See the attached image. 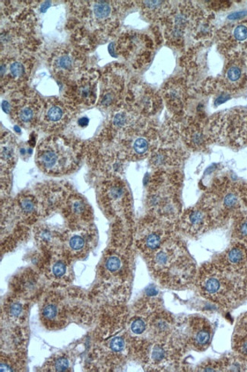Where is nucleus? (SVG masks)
<instances>
[{"label": "nucleus", "instance_id": "4468645a", "mask_svg": "<svg viewBox=\"0 0 247 372\" xmlns=\"http://www.w3.org/2000/svg\"><path fill=\"white\" fill-rule=\"evenodd\" d=\"M213 336L212 326L206 319L190 317L186 322V341L194 351L203 352L210 344Z\"/></svg>", "mask_w": 247, "mask_h": 372}, {"label": "nucleus", "instance_id": "6ab92c4d", "mask_svg": "<svg viewBox=\"0 0 247 372\" xmlns=\"http://www.w3.org/2000/svg\"><path fill=\"white\" fill-rule=\"evenodd\" d=\"M42 207L37 193L23 192L16 199V212L25 221H34L42 212Z\"/></svg>", "mask_w": 247, "mask_h": 372}, {"label": "nucleus", "instance_id": "473e14b6", "mask_svg": "<svg viewBox=\"0 0 247 372\" xmlns=\"http://www.w3.org/2000/svg\"><path fill=\"white\" fill-rule=\"evenodd\" d=\"M243 76V71L241 66L233 64L230 66L226 72V78L229 83H237Z\"/></svg>", "mask_w": 247, "mask_h": 372}, {"label": "nucleus", "instance_id": "7c9ffc66", "mask_svg": "<svg viewBox=\"0 0 247 372\" xmlns=\"http://www.w3.org/2000/svg\"><path fill=\"white\" fill-rule=\"evenodd\" d=\"M126 341L123 337L112 338L108 344L110 351L114 355H121L126 351Z\"/></svg>", "mask_w": 247, "mask_h": 372}, {"label": "nucleus", "instance_id": "2eb2a0df", "mask_svg": "<svg viewBox=\"0 0 247 372\" xmlns=\"http://www.w3.org/2000/svg\"><path fill=\"white\" fill-rule=\"evenodd\" d=\"M81 61L77 52L59 50L53 55L51 68L57 76L63 78L72 77L80 68Z\"/></svg>", "mask_w": 247, "mask_h": 372}, {"label": "nucleus", "instance_id": "b1692460", "mask_svg": "<svg viewBox=\"0 0 247 372\" xmlns=\"http://www.w3.org/2000/svg\"><path fill=\"white\" fill-rule=\"evenodd\" d=\"M148 327L155 340H168L172 329V321L166 315H154L148 321Z\"/></svg>", "mask_w": 247, "mask_h": 372}, {"label": "nucleus", "instance_id": "6e6552de", "mask_svg": "<svg viewBox=\"0 0 247 372\" xmlns=\"http://www.w3.org/2000/svg\"><path fill=\"white\" fill-rule=\"evenodd\" d=\"M130 257L124 250L114 249L104 256L101 272L109 284H113L118 292L126 290L130 274Z\"/></svg>", "mask_w": 247, "mask_h": 372}, {"label": "nucleus", "instance_id": "bb28decb", "mask_svg": "<svg viewBox=\"0 0 247 372\" xmlns=\"http://www.w3.org/2000/svg\"><path fill=\"white\" fill-rule=\"evenodd\" d=\"M233 346L239 356L247 360V321L244 317L239 321L237 326Z\"/></svg>", "mask_w": 247, "mask_h": 372}, {"label": "nucleus", "instance_id": "2f4dec72", "mask_svg": "<svg viewBox=\"0 0 247 372\" xmlns=\"http://www.w3.org/2000/svg\"><path fill=\"white\" fill-rule=\"evenodd\" d=\"M70 367V362L67 357L65 356H59L57 357L53 360V362L51 363L52 371H66Z\"/></svg>", "mask_w": 247, "mask_h": 372}, {"label": "nucleus", "instance_id": "dca6fc26", "mask_svg": "<svg viewBox=\"0 0 247 372\" xmlns=\"http://www.w3.org/2000/svg\"><path fill=\"white\" fill-rule=\"evenodd\" d=\"M27 71L21 59H4L1 64L2 88L12 89L23 83L27 77Z\"/></svg>", "mask_w": 247, "mask_h": 372}, {"label": "nucleus", "instance_id": "7ed1b4c3", "mask_svg": "<svg viewBox=\"0 0 247 372\" xmlns=\"http://www.w3.org/2000/svg\"><path fill=\"white\" fill-rule=\"evenodd\" d=\"M80 149L63 137H50L37 147L36 162L42 172L52 176L69 174L78 167Z\"/></svg>", "mask_w": 247, "mask_h": 372}, {"label": "nucleus", "instance_id": "c9c22d12", "mask_svg": "<svg viewBox=\"0 0 247 372\" xmlns=\"http://www.w3.org/2000/svg\"><path fill=\"white\" fill-rule=\"evenodd\" d=\"M246 14V12H236V13L232 14L231 16L229 17V19L232 20L238 19L239 18L243 17L244 15Z\"/></svg>", "mask_w": 247, "mask_h": 372}, {"label": "nucleus", "instance_id": "aec40b11", "mask_svg": "<svg viewBox=\"0 0 247 372\" xmlns=\"http://www.w3.org/2000/svg\"><path fill=\"white\" fill-rule=\"evenodd\" d=\"M87 14L91 25L95 28H106L114 19V6L110 2L89 3Z\"/></svg>", "mask_w": 247, "mask_h": 372}, {"label": "nucleus", "instance_id": "393cba45", "mask_svg": "<svg viewBox=\"0 0 247 372\" xmlns=\"http://www.w3.org/2000/svg\"><path fill=\"white\" fill-rule=\"evenodd\" d=\"M41 315L44 322L51 326H55L63 322L64 310L61 303L57 299H48L43 304Z\"/></svg>", "mask_w": 247, "mask_h": 372}, {"label": "nucleus", "instance_id": "9d476101", "mask_svg": "<svg viewBox=\"0 0 247 372\" xmlns=\"http://www.w3.org/2000/svg\"><path fill=\"white\" fill-rule=\"evenodd\" d=\"M42 108L41 101L36 95H24L13 100L10 113L19 125L30 129L39 124Z\"/></svg>", "mask_w": 247, "mask_h": 372}, {"label": "nucleus", "instance_id": "cd10ccee", "mask_svg": "<svg viewBox=\"0 0 247 372\" xmlns=\"http://www.w3.org/2000/svg\"><path fill=\"white\" fill-rule=\"evenodd\" d=\"M6 313L11 321L21 323L27 315V307L25 302L19 299H12L6 305Z\"/></svg>", "mask_w": 247, "mask_h": 372}, {"label": "nucleus", "instance_id": "ddd939ff", "mask_svg": "<svg viewBox=\"0 0 247 372\" xmlns=\"http://www.w3.org/2000/svg\"><path fill=\"white\" fill-rule=\"evenodd\" d=\"M213 223L210 212L201 204L190 207L182 214L181 227L186 234L196 236L206 232Z\"/></svg>", "mask_w": 247, "mask_h": 372}, {"label": "nucleus", "instance_id": "9b49d317", "mask_svg": "<svg viewBox=\"0 0 247 372\" xmlns=\"http://www.w3.org/2000/svg\"><path fill=\"white\" fill-rule=\"evenodd\" d=\"M71 109L62 101L48 100L43 106L39 124L40 128L48 132L62 130L71 119Z\"/></svg>", "mask_w": 247, "mask_h": 372}, {"label": "nucleus", "instance_id": "39448f33", "mask_svg": "<svg viewBox=\"0 0 247 372\" xmlns=\"http://www.w3.org/2000/svg\"><path fill=\"white\" fill-rule=\"evenodd\" d=\"M147 207L153 218L167 223L175 221L181 214L176 188L166 180L152 183L148 193Z\"/></svg>", "mask_w": 247, "mask_h": 372}, {"label": "nucleus", "instance_id": "a878e982", "mask_svg": "<svg viewBox=\"0 0 247 372\" xmlns=\"http://www.w3.org/2000/svg\"><path fill=\"white\" fill-rule=\"evenodd\" d=\"M59 236L48 225H39L34 229V239L41 248L51 249L57 243Z\"/></svg>", "mask_w": 247, "mask_h": 372}, {"label": "nucleus", "instance_id": "4c0bfd02", "mask_svg": "<svg viewBox=\"0 0 247 372\" xmlns=\"http://www.w3.org/2000/svg\"><path fill=\"white\" fill-rule=\"evenodd\" d=\"M245 319H246L247 321V315L246 316H244Z\"/></svg>", "mask_w": 247, "mask_h": 372}, {"label": "nucleus", "instance_id": "0eeeda50", "mask_svg": "<svg viewBox=\"0 0 247 372\" xmlns=\"http://www.w3.org/2000/svg\"><path fill=\"white\" fill-rule=\"evenodd\" d=\"M168 224L155 218L141 224L137 234V245L142 254L148 257L151 256L170 239Z\"/></svg>", "mask_w": 247, "mask_h": 372}, {"label": "nucleus", "instance_id": "412c9836", "mask_svg": "<svg viewBox=\"0 0 247 372\" xmlns=\"http://www.w3.org/2000/svg\"><path fill=\"white\" fill-rule=\"evenodd\" d=\"M151 146L152 138L139 132L126 141L124 152L132 159H141L150 151Z\"/></svg>", "mask_w": 247, "mask_h": 372}, {"label": "nucleus", "instance_id": "f257e3e1", "mask_svg": "<svg viewBox=\"0 0 247 372\" xmlns=\"http://www.w3.org/2000/svg\"><path fill=\"white\" fill-rule=\"evenodd\" d=\"M196 286L201 296L224 308L234 307L247 297V278L216 263L201 268Z\"/></svg>", "mask_w": 247, "mask_h": 372}, {"label": "nucleus", "instance_id": "5701e85b", "mask_svg": "<svg viewBox=\"0 0 247 372\" xmlns=\"http://www.w3.org/2000/svg\"><path fill=\"white\" fill-rule=\"evenodd\" d=\"M17 141L10 133H6L1 139V167L2 171H10L17 160Z\"/></svg>", "mask_w": 247, "mask_h": 372}, {"label": "nucleus", "instance_id": "c756f323", "mask_svg": "<svg viewBox=\"0 0 247 372\" xmlns=\"http://www.w3.org/2000/svg\"><path fill=\"white\" fill-rule=\"evenodd\" d=\"M148 328V321L144 317H135L130 323V329L131 333L136 336H141L145 333Z\"/></svg>", "mask_w": 247, "mask_h": 372}, {"label": "nucleus", "instance_id": "c85d7f7f", "mask_svg": "<svg viewBox=\"0 0 247 372\" xmlns=\"http://www.w3.org/2000/svg\"><path fill=\"white\" fill-rule=\"evenodd\" d=\"M19 284L22 293L28 297L33 296L39 291V278L32 271L26 272L21 275Z\"/></svg>", "mask_w": 247, "mask_h": 372}, {"label": "nucleus", "instance_id": "e433bc0d", "mask_svg": "<svg viewBox=\"0 0 247 372\" xmlns=\"http://www.w3.org/2000/svg\"><path fill=\"white\" fill-rule=\"evenodd\" d=\"M88 122V119L87 118H82L79 120V124L81 126V127H83V126H87Z\"/></svg>", "mask_w": 247, "mask_h": 372}, {"label": "nucleus", "instance_id": "4be33fe9", "mask_svg": "<svg viewBox=\"0 0 247 372\" xmlns=\"http://www.w3.org/2000/svg\"><path fill=\"white\" fill-rule=\"evenodd\" d=\"M66 255L56 254L46 265L47 277L54 281H63L69 278L70 267Z\"/></svg>", "mask_w": 247, "mask_h": 372}, {"label": "nucleus", "instance_id": "20e7f679", "mask_svg": "<svg viewBox=\"0 0 247 372\" xmlns=\"http://www.w3.org/2000/svg\"><path fill=\"white\" fill-rule=\"evenodd\" d=\"M203 204L215 223L226 222L246 212L247 189L235 184H223L209 192Z\"/></svg>", "mask_w": 247, "mask_h": 372}, {"label": "nucleus", "instance_id": "f8f14e48", "mask_svg": "<svg viewBox=\"0 0 247 372\" xmlns=\"http://www.w3.org/2000/svg\"><path fill=\"white\" fill-rule=\"evenodd\" d=\"M95 237L93 230L87 227H79L69 230L63 236L66 255L72 258H84L92 248Z\"/></svg>", "mask_w": 247, "mask_h": 372}, {"label": "nucleus", "instance_id": "f3484780", "mask_svg": "<svg viewBox=\"0 0 247 372\" xmlns=\"http://www.w3.org/2000/svg\"><path fill=\"white\" fill-rule=\"evenodd\" d=\"M66 214L77 225L81 227L86 224L92 217L91 207L87 201L77 194L70 195L65 201Z\"/></svg>", "mask_w": 247, "mask_h": 372}, {"label": "nucleus", "instance_id": "f704fd0d", "mask_svg": "<svg viewBox=\"0 0 247 372\" xmlns=\"http://www.w3.org/2000/svg\"><path fill=\"white\" fill-rule=\"evenodd\" d=\"M234 38L237 41H244L247 39V26L239 25L235 28L233 32Z\"/></svg>", "mask_w": 247, "mask_h": 372}, {"label": "nucleus", "instance_id": "423d86ee", "mask_svg": "<svg viewBox=\"0 0 247 372\" xmlns=\"http://www.w3.org/2000/svg\"><path fill=\"white\" fill-rule=\"evenodd\" d=\"M100 201L104 210L112 217H126L131 210V197L128 187L119 178L111 177L100 188Z\"/></svg>", "mask_w": 247, "mask_h": 372}, {"label": "nucleus", "instance_id": "72a5a7b5", "mask_svg": "<svg viewBox=\"0 0 247 372\" xmlns=\"http://www.w3.org/2000/svg\"><path fill=\"white\" fill-rule=\"evenodd\" d=\"M190 144L194 147H201L205 142V136L203 131L199 129H192L188 135Z\"/></svg>", "mask_w": 247, "mask_h": 372}, {"label": "nucleus", "instance_id": "f03ea898", "mask_svg": "<svg viewBox=\"0 0 247 372\" xmlns=\"http://www.w3.org/2000/svg\"><path fill=\"white\" fill-rule=\"evenodd\" d=\"M148 258L152 272L170 287L183 288L197 278L196 267L182 244L171 238Z\"/></svg>", "mask_w": 247, "mask_h": 372}, {"label": "nucleus", "instance_id": "1a4fd4ad", "mask_svg": "<svg viewBox=\"0 0 247 372\" xmlns=\"http://www.w3.org/2000/svg\"><path fill=\"white\" fill-rule=\"evenodd\" d=\"M181 347L168 340H155L145 348L144 362L152 369H166L178 362L181 355Z\"/></svg>", "mask_w": 247, "mask_h": 372}, {"label": "nucleus", "instance_id": "a211bd4d", "mask_svg": "<svg viewBox=\"0 0 247 372\" xmlns=\"http://www.w3.org/2000/svg\"><path fill=\"white\" fill-rule=\"evenodd\" d=\"M73 100L80 105L91 106L97 98V76L94 73L82 77L73 89Z\"/></svg>", "mask_w": 247, "mask_h": 372}]
</instances>
